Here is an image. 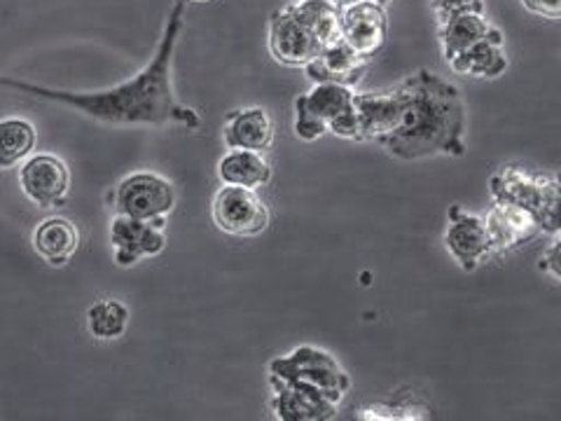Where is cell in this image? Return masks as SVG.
<instances>
[{
	"instance_id": "cell-1",
	"label": "cell",
	"mask_w": 561,
	"mask_h": 421,
	"mask_svg": "<svg viewBox=\"0 0 561 421\" xmlns=\"http://www.w3.org/2000/svg\"><path fill=\"white\" fill-rule=\"evenodd\" d=\"M360 140H377L398 160L466 152L461 92L431 70L402 80L389 92L356 94Z\"/></svg>"
},
{
	"instance_id": "cell-2",
	"label": "cell",
	"mask_w": 561,
	"mask_h": 421,
	"mask_svg": "<svg viewBox=\"0 0 561 421\" xmlns=\"http://www.w3.org/2000/svg\"><path fill=\"white\" fill-rule=\"evenodd\" d=\"M185 8L187 0H175L173 8L169 10L154 57L127 82H119L101 92H70L0 76V87L31 94L35 99L64 103L68 109H76L87 117L105 122V125H183L187 129H199V113L175 99L173 90V57L185 24Z\"/></svg>"
},
{
	"instance_id": "cell-3",
	"label": "cell",
	"mask_w": 561,
	"mask_h": 421,
	"mask_svg": "<svg viewBox=\"0 0 561 421\" xmlns=\"http://www.w3.org/2000/svg\"><path fill=\"white\" fill-rule=\"evenodd\" d=\"M342 8L330 0H295L270 16V52L284 66H307L342 41Z\"/></svg>"
},
{
	"instance_id": "cell-4",
	"label": "cell",
	"mask_w": 561,
	"mask_h": 421,
	"mask_svg": "<svg viewBox=\"0 0 561 421\" xmlns=\"http://www.w3.org/2000/svg\"><path fill=\"white\" fill-rule=\"evenodd\" d=\"M360 140L354 87L337 82H316L311 92L295 99V134L316 140L323 134Z\"/></svg>"
},
{
	"instance_id": "cell-5",
	"label": "cell",
	"mask_w": 561,
	"mask_h": 421,
	"mask_svg": "<svg viewBox=\"0 0 561 421\" xmlns=\"http://www.w3.org/2000/svg\"><path fill=\"white\" fill-rule=\"evenodd\" d=\"M489 190L494 202L513 204L536 218L538 230L559 235V181L557 175L529 173L524 167H501L489 179Z\"/></svg>"
},
{
	"instance_id": "cell-6",
	"label": "cell",
	"mask_w": 561,
	"mask_h": 421,
	"mask_svg": "<svg viewBox=\"0 0 561 421\" xmlns=\"http://www.w3.org/2000/svg\"><path fill=\"white\" fill-rule=\"evenodd\" d=\"M270 384H302L342 400L351 389L344 367L319 346H297L288 356L270 361Z\"/></svg>"
},
{
	"instance_id": "cell-7",
	"label": "cell",
	"mask_w": 561,
	"mask_h": 421,
	"mask_svg": "<svg viewBox=\"0 0 561 421\" xmlns=\"http://www.w3.org/2000/svg\"><path fill=\"white\" fill-rule=\"evenodd\" d=\"M115 216L164 220L175 206V187L160 173L138 171L127 175L111 195Z\"/></svg>"
},
{
	"instance_id": "cell-8",
	"label": "cell",
	"mask_w": 561,
	"mask_h": 421,
	"mask_svg": "<svg viewBox=\"0 0 561 421\" xmlns=\"http://www.w3.org/2000/svg\"><path fill=\"white\" fill-rule=\"evenodd\" d=\"M210 210L218 230L234 237H255L270 225V210L251 187H220Z\"/></svg>"
},
{
	"instance_id": "cell-9",
	"label": "cell",
	"mask_w": 561,
	"mask_h": 421,
	"mask_svg": "<svg viewBox=\"0 0 561 421\" xmlns=\"http://www.w3.org/2000/svg\"><path fill=\"white\" fill-rule=\"evenodd\" d=\"M20 187L35 206H64L70 187L68 167L55 155H33L20 169Z\"/></svg>"
},
{
	"instance_id": "cell-10",
	"label": "cell",
	"mask_w": 561,
	"mask_h": 421,
	"mask_svg": "<svg viewBox=\"0 0 561 421\" xmlns=\"http://www.w3.org/2000/svg\"><path fill=\"white\" fill-rule=\"evenodd\" d=\"M164 220H138L115 216L111 223V241L115 262L119 268H131L140 258L160 255L167 246Z\"/></svg>"
},
{
	"instance_id": "cell-11",
	"label": "cell",
	"mask_w": 561,
	"mask_h": 421,
	"mask_svg": "<svg viewBox=\"0 0 561 421\" xmlns=\"http://www.w3.org/2000/svg\"><path fill=\"white\" fill-rule=\"evenodd\" d=\"M445 243L463 272H476L480 262L494 253V241H491L484 218L468 214L459 204L449 208Z\"/></svg>"
},
{
	"instance_id": "cell-12",
	"label": "cell",
	"mask_w": 561,
	"mask_h": 421,
	"mask_svg": "<svg viewBox=\"0 0 561 421\" xmlns=\"http://www.w3.org/2000/svg\"><path fill=\"white\" fill-rule=\"evenodd\" d=\"M342 41L356 49L360 57L373 59L381 49L389 31V20H386L383 5L375 0H358L354 5L342 8Z\"/></svg>"
},
{
	"instance_id": "cell-13",
	"label": "cell",
	"mask_w": 561,
	"mask_h": 421,
	"mask_svg": "<svg viewBox=\"0 0 561 421\" xmlns=\"http://www.w3.org/2000/svg\"><path fill=\"white\" fill-rule=\"evenodd\" d=\"M272 410L280 421H328L337 414L340 402L323 391L302 384H270Z\"/></svg>"
},
{
	"instance_id": "cell-14",
	"label": "cell",
	"mask_w": 561,
	"mask_h": 421,
	"mask_svg": "<svg viewBox=\"0 0 561 421\" xmlns=\"http://www.w3.org/2000/svg\"><path fill=\"white\" fill-rule=\"evenodd\" d=\"M367 57H360L356 49H351L344 41L328 45L319 52V57L305 66L309 80L313 82H337L346 87H356L370 68Z\"/></svg>"
},
{
	"instance_id": "cell-15",
	"label": "cell",
	"mask_w": 561,
	"mask_h": 421,
	"mask_svg": "<svg viewBox=\"0 0 561 421\" xmlns=\"http://www.w3.org/2000/svg\"><path fill=\"white\" fill-rule=\"evenodd\" d=\"M222 138L225 146L230 150L262 152L267 150L274 140V122L270 113L265 109H260V105H253V109H239L227 115Z\"/></svg>"
},
{
	"instance_id": "cell-16",
	"label": "cell",
	"mask_w": 561,
	"mask_h": 421,
	"mask_svg": "<svg viewBox=\"0 0 561 421\" xmlns=\"http://www.w3.org/2000/svg\"><path fill=\"white\" fill-rule=\"evenodd\" d=\"M484 223L491 241H494V251H513L519 243L529 241L536 232H540L529 210L501 202L489 210Z\"/></svg>"
},
{
	"instance_id": "cell-17",
	"label": "cell",
	"mask_w": 561,
	"mask_h": 421,
	"mask_svg": "<svg viewBox=\"0 0 561 421\" xmlns=\"http://www.w3.org/2000/svg\"><path fill=\"white\" fill-rule=\"evenodd\" d=\"M80 246L78 227L68 218L55 216L43 220L33 232V249L51 268H61L76 255Z\"/></svg>"
},
{
	"instance_id": "cell-18",
	"label": "cell",
	"mask_w": 561,
	"mask_h": 421,
	"mask_svg": "<svg viewBox=\"0 0 561 421\" xmlns=\"http://www.w3.org/2000/svg\"><path fill=\"white\" fill-rule=\"evenodd\" d=\"M437 33H440L443 55L447 61H451L456 55H461L463 49L478 45L486 38H494V35H499L501 31L496 26H491L484 14L466 12L437 26Z\"/></svg>"
},
{
	"instance_id": "cell-19",
	"label": "cell",
	"mask_w": 561,
	"mask_h": 421,
	"mask_svg": "<svg viewBox=\"0 0 561 421\" xmlns=\"http://www.w3.org/2000/svg\"><path fill=\"white\" fill-rule=\"evenodd\" d=\"M218 175L222 185H237V187H260L270 183L272 167L255 150H232L227 152L218 162Z\"/></svg>"
},
{
	"instance_id": "cell-20",
	"label": "cell",
	"mask_w": 561,
	"mask_h": 421,
	"mask_svg": "<svg viewBox=\"0 0 561 421\" xmlns=\"http://www.w3.org/2000/svg\"><path fill=\"white\" fill-rule=\"evenodd\" d=\"M449 66L456 73L476 76V78H499L507 68L505 49H503V35H494L478 45L463 49L461 55H456Z\"/></svg>"
},
{
	"instance_id": "cell-21",
	"label": "cell",
	"mask_w": 561,
	"mask_h": 421,
	"mask_svg": "<svg viewBox=\"0 0 561 421\" xmlns=\"http://www.w3.org/2000/svg\"><path fill=\"white\" fill-rule=\"evenodd\" d=\"M35 148V127L22 117L0 120V169H12Z\"/></svg>"
},
{
	"instance_id": "cell-22",
	"label": "cell",
	"mask_w": 561,
	"mask_h": 421,
	"mask_svg": "<svg viewBox=\"0 0 561 421\" xmlns=\"http://www.w3.org/2000/svg\"><path fill=\"white\" fill-rule=\"evenodd\" d=\"M87 328L99 340H117L129 328V309L119 300H101L87 311Z\"/></svg>"
},
{
	"instance_id": "cell-23",
	"label": "cell",
	"mask_w": 561,
	"mask_h": 421,
	"mask_svg": "<svg viewBox=\"0 0 561 421\" xmlns=\"http://www.w3.org/2000/svg\"><path fill=\"white\" fill-rule=\"evenodd\" d=\"M433 10L437 16V26H440L466 12L484 14V0H433Z\"/></svg>"
},
{
	"instance_id": "cell-24",
	"label": "cell",
	"mask_w": 561,
	"mask_h": 421,
	"mask_svg": "<svg viewBox=\"0 0 561 421\" xmlns=\"http://www.w3.org/2000/svg\"><path fill=\"white\" fill-rule=\"evenodd\" d=\"M522 5L538 16H546V20H561V0H522Z\"/></svg>"
},
{
	"instance_id": "cell-25",
	"label": "cell",
	"mask_w": 561,
	"mask_h": 421,
	"mask_svg": "<svg viewBox=\"0 0 561 421\" xmlns=\"http://www.w3.org/2000/svg\"><path fill=\"white\" fill-rule=\"evenodd\" d=\"M540 272H548L554 281L561 278V265H559V239L550 243V249L540 255Z\"/></svg>"
},
{
	"instance_id": "cell-26",
	"label": "cell",
	"mask_w": 561,
	"mask_h": 421,
	"mask_svg": "<svg viewBox=\"0 0 561 421\" xmlns=\"http://www.w3.org/2000/svg\"><path fill=\"white\" fill-rule=\"evenodd\" d=\"M332 5H337V8H346V5H354V3H358V0H330Z\"/></svg>"
},
{
	"instance_id": "cell-27",
	"label": "cell",
	"mask_w": 561,
	"mask_h": 421,
	"mask_svg": "<svg viewBox=\"0 0 561 421\" xmlns=\"http://www.w3.org/2000/svg\"><path fill=\"white\" fill-rule=\"evenodd\" d=\"M187 3H190V0H187ZM192 3H210V0H192Z\"/></svg>"
},
{
	"instance_id": "cell-28",
	"label": "cell",
	"mask_w": 561,
	"mask_h": 421,
	"mask_svg": "<svg viewBox=\"0 0 561 421\" xmlns=\"http://www.w3.org/2000/svg\"><path fill=\"white\" fill-rule=\"evenodd\" d=\"M375 3H379V5H386V3H391V0H375Z\"/></svg>"
}]
</instances>
